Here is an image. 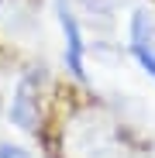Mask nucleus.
<instances>
[{"label":"nucleus","mask_w":155,"mask_h":158,"mask_svg":"<svg viewBox=\"0 0 155 158\" xmlns=\"http://www.w3.org/2000/svg\"><path fill=\"white\" fill-rule=\"evenodd\" d=\"M62 158H127L124 131L100 103H69L59 120Z\"/></svg>","instance_id":"nucleus-1"},{"label":"nucleus","mask_w":155,"mask_h":158,"mask_svg":"<svg viewBox=\"0 0 155 158\" xmlns=\"http://www.w3.org/2000/svg\"><path fill=\"white\" fill-rule=\"evenodd\" d=\"M48 107H52V72L45 65H28L11 89L7 120L21 134H41L48 127Z\"/></svg>","instance_id":"nucleus-2"},{"label":"nucleus","mask_w":155,"mask_h":158,"mask_svg":"<svg viewBox=\"0 0 155 158\" xmlns=\"http://www.w3.org/2000/svg\"><path fill=\"white\" fill-rule=\"evenodd\" d=\"M55 21H59V35H62V69L80 89H90L93 79L86 69L90 59V45H86V31H83V21L80 14L72 10L69 0H55Z\"/></svg>","instance_id":"nucleus-3"},{"label":"nucleus","mask_w":155,"mask_h":158,"mask_svg":"<svg viewBox=\"0 0 155 158\" xmlns=\"http://www.w3.org/2000/svg\"><path fill=\"white\" fill-rule=\"evenodd\" d=\"M127 55L155 83V17L145 7H138L127 17Z\"/></svg>","instance_id":"nucleus-4"},{"label":"nucleus","mask_w":155,"mask_h":158,"mask_svg":"<svg viewBox=\"0 0 155 158\" xmlns=\"http://www.w3.org/2000/svg\"><path fill=\"white\" fill-rule=\"evenodd\" d=\"M0 158H35L31 148H24L17 141H0Z\"/></svg>","instance_id":"nucleus-5"}]
</instances>
